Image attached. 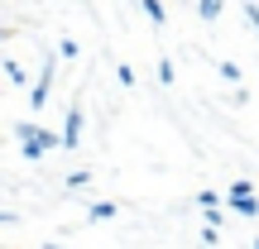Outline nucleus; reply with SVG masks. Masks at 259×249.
<instances>
[{
    "instance_id": "f257e3e1",
    "label": "nucleus",
    "mask_w": 259,
    "mask_h": 249,
    "mask_svg": "<svg viewBox=\"0 0 259 249\" xmlns=\"http://www.w3.org/2000/svg\"><path fill=\"white\" fill-rule=\"evenodd\" d=\"M15 139H19V158H29V163H38L44 154L63 148V134H53V129H44V125H34V120H19L15 125Z\"/></svg>"
},
{
    "instance_id": "f03ea898",
    "label": "nucleus",
    "mask_w": 259,
    "mask_h": 249,
    "mask_svg": "<svg viewBox=\"0 0 259 249\" xmlns=\"http://www.w3.org/2000/svg\"><path fill=\"white\" fill-rule=\"evenodd\" d=\"M48 91H53V53H44V67H38V77L29 82V111H44Z\"/></svg>"
},
{
    "instance_id": "7ed1b4c3",
    "label": "nucleus",
    "mask_w": 259,
    "mask_h": 249,
    "mask_svg": "<svg viewBox=\"0 0 259 249\" xmlns=\"http://www.w3.org/2000/svg\"><path fill=\"white\" fill-rule=\"evenodd\" d=\"M82 129H87V115H82V101L67 106V125H63V148L72 154L77 144H82Z\"/></svg>"
},
{
    "instance_id": "20e7f679",
    "label": "nucleus",
    "mask_w": 259,
    "mask_h": 249,
    "mask_svg": "<svg viewBox=\"0 0 259 249\" xmlns=\"http://www.w3.org/2000/svg\"><path fill=\"white\" fill-rule=\"evenodd\" d=\"M250 196H254V182H250V177H235V182H231V192H226V206L235 211V206H240V202H250Z\"/></svg>"
},
{
    "instance_id": "39448f33",
    "label": "nucleus",
    "mask_w": 259,
    "mask_h": 249,
    "mask_svg": "<svg viewBox=\"0 0 259 249\" xmlns=\"http://www.w3.org/2000/svg\"><path fill=\"white\" fill-rule=\"evenodd\" d=\"M221 10H226V0H197V19H202V24H216Z\"/></svg>"
},
{
    "instance_id": "423d86ee",
    "label": "nucleus",
    "mask_w": 259,
    "mask_h": 249,
    "mask_svg": "<svg viewBox=\"0 0 259 249\" xmlns=\"http://www.w3.org/2000/svg\"><path fill=\"white\" fill-rule=\"evenodd\" d=\"M115 216H120V206H115V202H96L92 211H87V221L101 225V221H115Z\"/></svg>"
},
{
    "instance_id": "0eeeda50",
    "label": "nucleus",
    "mask_w": 259,
    "mask_h": 249,
    "mask_svg": "<svg viewBox=\"0 0 259 249\" xmlns=\"http://www.w3.org/2000/svg\"><path fill=\"white\" fill-rule=\"evenodd\" d=\"M139 10H144V15L154 19V24H163V19H168V10H163V0H139Z\"/></svg>"
},
{
    "instance_id": "6e6552de",
    "label": "nucleus",
    "mask_w": 259,
    "mask_h": 249,
    "mask_svg": "<svg viewBox=\"0 0 259 249\" xmlns=\"http://www.w3.org/2000/svg\"><path fill=\"white\" fill-rule=\"evenodd\" d=\"M5 82H10V86H24V82H29V77H24V67H19L15 58H5Z\"/></svg>"
},
{
    "instance_id": "1a4fd4ad",
    "label": "nucleus",
    "mask_w": 259,
    "mask_h": 249,
    "mask_svg": "<svg viewBox=\"0 0 259 249\" xmlns=\"http://www.w3.org/2000/svg\"><path fill=\"white\" fill-rule=\"evenodd\" d=\"M67 187H72V192H82V187H92V168H77V173H67Z\"/></svg>"
},
{
    "instance_id": "9d476101",
    "label": "nucleus",
    "mask_w": 259,
    "mask_h": 249,
    "mask_svg": "<svg viewBox=\"0 0 259 249\" xmlns=\"http://www.w3.org/2000/svg\"><path fill=\"white\" fill-rule=\"evenodd\" d=\"M158 82H163V86H173V82H178V77H173V63H168V58H158Z\"/></svg>"
},
{
    "instance_id": "9b49d317",
    "label": "nucleus",
    "mask_w": 259,
    "mask_h": 249,
    "mask_svg": "<svg viewBox=\"0 0 259 249\" xmlns=\"http://www.w3.org/2000/svg\"><path fill=\"white\" fill-rule=\"evenodd\" d=\"M202 244H221V225L206 221V225H202Z\"/></svg>"
},
{
    "instance_id": "f8f14e48",
    "label": "nucleus",
    "mask_w": 259,
    "mask_h": 249,
    "mask_svg": "<svg viewBox=\"0 0 259 249\" xmlns=\"http://www.w3.org/2000/svg\"><path fill=\"white\" fill-rule=\"evenodd\" d=\"M115 77H120V86H135V82H139V77H135V67H130V63H120V67H115Z\"/></svg>"
},
{
    "instance_id": "ddd939ff",
    "label": "nucleus",
    "mask_w": 259,
    "mask_h": 249,
    "mask_svg": "<svg viewBox=\"0 0 259 249\" xmlns=\"http://www.w3.org/2000/svg\"><path fill=\"white\" fill-rule=\"evenodd\" d=\"M82 53V48H77V38H63V43H58V58H77Z\"/></svg>"
},
{
    "instance_id": "4468645a",
    "label": "nucleus",
    "mask_w": 259,
    "mask_h": 249,
    "mask_svg": "<svg viewBox=\"0 0 259 249\" xmlns=\"http://www.w3.org/2000/svg\"><path fill=\"white\" fill-rule=\"evenodd\" d=\"M197 206H202V211H211V206H221V196H216V192H197Z\"/></svg>"
},
{
    "instance_id": "2eb2a0df",
    "label": "nucleus",
    "mask_w": 259,
    "mask_h": 249,
    "mask_svg": "<svg viewBox=\"0 0 259 249\" xmlns=\"http://www.w3.org/2000/svg\"><path fill=\"white\" fill-rule=\"evenodd\" d=\"M216 72H221L226 82H240V67H235V63H221V67H216Z\"/></svg>"
},
{
    "instance_id": "dca6fc26",
    "label": "nucleus",
    "mask_w": 259,
    "mask_h": 249,
    "mask_svg": "<svg viewBox=\"0 0 259 249\" xmlns=\"http://www.w3.org/2000/svg\"><path fill=\"white\" fill-rule=\"evenodd\" d=\"M245 19H250V24H254V34H259V5H254V0H245Z\"/></svg>"
},
{
    "instance_id": "f3484780",
    "label": "nucleus",
    "mask_w": 259,
    "mask_h": 249,
    "mask_svg": "<svg viewBox=\"0 0 259 249\" xmlns=\"http://www.w3.org/2000/svg\"><path fill=\"white\" fill-rule=\"evenodd\" d=\"M15 221H19L15 211H0V225H15Z\"/></svg>"
},
{
    "instance_id": "a211bd4d",
    "label": "nucleus",
    "mask_w": 259,
    "mask_h": 249,
    "mask_svg": "<svg viewBox=\"0 0 259 249\" xmlns=\"http://www.w3.org/2000/svg\"><path fill=\"white\" fill-rule=\"evenodd\" d=\"M5 38H10V29H5V24H0V43H5Z\"/></svg>"
},
{
    "instance_id": "6ab92c4d",
    "label": "nucleus",
    "mask_w": 259,
    "mask_h": 249,
    "mask_svg": "<svg viewBox=\"0 0 259 249\" xmlns=\"http://www.w3.org/2000/svg\"><path fill=\"white\" fill-rule=\"evenodd\" d=\"M254 249H259V240H254Z\"/></svg>"
}]
</instances>
